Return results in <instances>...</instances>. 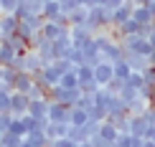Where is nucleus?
Wrapping results in <instances>:
<instances>
[{
  "instance_id": "nucleus-1",
  "label": "nucleus",
  "mask_w": 155,
  "mask_h": 147,
  "mask_svg": "<svg viewBox=\"0 0 155 147\" xmlns=\"http://www.w3.org/2000/svg\"><path fill=\"white\" fill-rule=\"evenodd\" d=\"M132 18H135L140 25H143V28H150V25H155V13H153L150 5H135Z\"/></svg>"
},
{
  "instance_id": "nucleus-2",
  "label": "nucleus",
  "mask_w": 155,
  "mask_h": 147,
  "mask_svg": "<svg viewBox=\"0 0 155 147\" xmlns=\"http://www.w3.org/2000/svg\"><path fill=\"white\" fill-rule=\"evenodd\" d=\"M99 137H102V139H107V142H117L120 129H117L112 122H102V124H99Z\"/></svg>"
},
{
  "instance_id": "nucleus-3",
  "label": "nucleus",
  "mask_w": 155,
  "mask_h": 147,
  "mask_svg": "<svg viewBox=\"0 0 155 147\" xmlns=\"http://www.w3.org/2000/svg\"><path fill=\"white\" fill-rule=\"evenodd\" d=\"M15 28V21H13V18H5L3 21V30H13Z\"/></svg>"
},
{
  "instance_id": "nucleus-4",
  "label": "nucleus",
  "mask_w": 155,
  "mask_h": 147,
  "mask_svg": "<svg viewBox=\"0 0 155 147\" xmlns=\"http://www.w3.org/2000/svg\"><path fill=\"white\" fill-rule=\"evenodd\" d=\"M3 5H5V8H13V5H15V0H3Z\"/></svg>"
},
{
  "instance_id": "nucleus-5",
  "label": "nucleus",
  "mask_w": 155,
  "mask_h": 147,
  "mask_svg": "<svg viewBox=\"0 0 155 147\" xmlns=\"http://www.w3.org/2000/svg\"><path fill=\"white\" fill-rule=\"evenodd\" d=\"M137 5H153V0H135Z\"/></svg>"
},
{
  "instance_id": "nucleus-6",
  "label": "nucleus",
  "mask_w": 155,
  "mask_h": 147,
  "mask_svg": "<svg viewBox=\"0 0 155 147\" xmlns=\"http://www.w3.org/2000/svg\"><path fill=\"white\" fill-rule=\"evenodd\" d=\"M143 147H155V142H150V139H143Z\"/></svg>"
}]
</instances>
